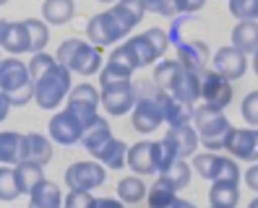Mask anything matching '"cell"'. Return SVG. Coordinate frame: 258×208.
Wrapping results in <instances>:
<instances>
[{
	"mask_svg": "<svg viewBox=\"0 0 258 208\" xmlns=\"http://www.w3.org/2000/svg\"><path fill=\"white\" fill-rule=\"evenodd\" d=\"M248 208H258V198H253V200L248 203Z\"/></svg>",
	"mask_w": 258,
	"mask_h": 208,
	"instance_id": "cell-51",
	"label": "cell"
},
{
	"mask_svg": "<svg viewBox=\"0 0 258 208\" xmlns=\"http://www.w3.org/2000/svg\"><path fill=\"white\" fill-rule=\"evenodd\" d=\"M123 47H125V52L131 55L136 70H139V68L154 65L157 60H162L164 52H167V47H170V34L154 26V29H146L144 34H136V37L125 39Z\"/></svg>",
	"mask_w": 258,
	"mask_h": 208,
	"instance_id": "cell-4",
	"label": "cell"
},
{
	"mask_svg": "<svg viewBox=\"0 0 258 208\" xmlns=\"http://www.w3.org/2000/svg\"><path fill=\"white\" fill-rule=\"evenodd\" d=\"M6 3H8V0H0V6H6Z\"/></svg>",
	"mask_w": 258,
	"mask_h": 208,
	"instance_id": "cell-53",
	"label": "cell"
},
{
	"mask_svg": "<svg viewBox=\"0 0 258 208\" xmlns=\"http://www.w3.org/2000/svg\"><path fill=\"white\" fill-rule=\"evenodd\" d=\"M175 60L188 68V70H206L209 60H211V52H209V44L201 42V39H183V42H177V57Z\"/></svg>",
	"mask_w": 258,
	"mask_h": 208,
	"instance_id": "cell-19",
	"label": "cell"
},
{
	"mask_svg": "<svg viewBox=\"0 0 258 208\" xmlns=\"http://www.w3.org/2000/svg\"><path fill=\"white\" fill-rule=\"evenodd\" d=\"M57 60H55V55H50V52H34L32 55V60L26 63V68H29V76H32V81H37L39 76H44L52 65H55Z\"/></svg>",
	"mask_w": 258,
	"mask_h": 208,
	"instance_id": "cell-39",
	"label": "cell"
},
{
	"mask_svg": "<svg viewBox=\"0 0 258 208\" xmlns=\"http://www.w3.org/2000/svg\"><path fill=\"white\" fill-rule=\"evenodd\" d=\"M175 3H177V13H180V16H190V13L204 8L206 0H175Z\"/></svg>",
	"mask_w": 258,
	"mask_h": 208,
	"instance_id": "cell-45",
	"label": "cell"
},
{
	"mask_svg": "<svg viewBox=\"0 0 258 208\" xmlns=\"http://www.w3.org/2000/svg\"><path fill=\"white\" fill-rule=\"evenodd\" d=\"M190 174H193V167L188 164L185 159H175L167 169H162L159 172V177L170 185L172 190H183V187H188L190 185Z\"/></svg>",
	"mask_w": 258,
	"mask_h": 208,
	"instance_id": "cell-33",
	"label": "cell"
},
{
	"mask_svg": "<svg viewBox=\"0 0 258 208\" xmlns=\"http://www.w3.org/2000/svg\"><path fill=\"white\" fill-rule=\"evenodd\" d=\"M177 200V190H172L162 177L146 190V205L149 208H170Z\"/></svg>",
	"mask_w": 258,
	"mask_h": 208,
	"instance_id": "cell-36",
	"label": "cell"
},
{
	"mask_svg": "<svg viewBox=\"0 0 258 208\" xmlns=\"http://www.w3.org/2000/svg\"><path fill=\"white\" fill-rule=\"evenodd\" d=\"M240 203V187L232 182H211L209 205L211 208H235Z\"/></svg>",
	"mask_w": 258,
	"mask_h": 208,
	"instance_id": "cell-30",
	"label": "cell"
},
{
	"mask_svg": "<svg viewBox=\"0 0 258 208\" xmlns=\"http://www.w3.org/2000/svg\"><path fill=\"white\" fill-rule=\"evenodd\" d=\"M211 65H214V70L219 76H224L227 81H237V78L245 76V70H248V55H242L237 47L227 44V47H219L214 52Z\"/></svg>",
	"mask_w": 258,
	"mask_h": 208,
	"instance_id": "cell-16",
	"label": "cell"
},
{
	"mask_svg": "<svg viewBox=\"0 0 258 208\" xmlns=\"http://www.w3.org/2000/svg\"><path fill=\"white\" fill-rule=\"evenodd\" d=\"M52 159V141L42 133H26V161L44 167Z\"/></svg>",
	"mask_w": 258,
	"mask_h": 208,
	"instance_id": "cell-28",
	"label": "cell"
},
{
	"mask_svg": "<svg viewBox=\"0 0 258 208\" xmlns=\"http://www.w3.org/2000/svg\"><path fill=\"white\" fill-rule=\"evenodd\" d=\"M154 88H157V86H154ZM157 99H159V104H162V117H164L167 125H185V123H190L193 104L180 101V99H175L172 94L159 91V88H157Z\"/></svg>",
	"mask_w": 258,
	"mask_h": 208,
	"instance_id": "cell-23",
	"label": "cell"
},
{
	"mask_svg": "<svg viewBox=\"0 0 258 208\" xmlns=\"http://www.w3.org/2000/svg\"><path fill=\"white\" fill-rule=\"evenodd\" d=\"M164 141L172 146V151H175L177 159H188V156H193L196 151H199V146H201L199 133H196V128H193L190 123H185V125H170V130H167Z\"/></svg>",
	"mask_w": 258,
	"mask_h": 208,
	"instance_id": "cell-18",
	"label": "cell"
},
{
	"mask_svg": "<svg viewBox=\"0 0 258 208\" xmlns=\"http://www.w3.org/2000/svg\"><path fill=\"white\" fill-rule=\"evenodd\" d=\"M190 125L199 133V141L206 146V151H222L224 136L232 128L224 110H214V107H206V104H196L193 107Z\"/></svg>",
	"mask_w": 258,
	"mask_h": 208,
	"instance_id": "cell-3",
	"label": "cell"
},
{
	"mask_svg": "<svg viewBox=\"0 0 258 208\" xmlns=\"http://www.w3.org/2000/svg\"><path fill=\"white\" fill-rule=\"evenodd\" d=\"M170 208H196V203H190V200H183V198H177Z\"/></svg>",
	"mask_w": 258,
	"mask_h": 208,
	"instance_id": "cell-49",
	"label": "cell"
},
{
	"mask_svg": "<svg viewBox=\"0 0 258 208\" xmlns=\"http://www.w3.org/2000/svg\"><path fill=\"white\" fill-rule=\"evenodd\" d=\"M94 200L92 190H71L63 195V208H94Z\"/></svg>",
	"mask_w": 258,
	"mask_h": 208,
	"instance_id": "cell-42",
	"label": "cell"
},
{
	"mask_svg": "<svg viewBox=\"0 0 258 208\" xmlns=\"http://www.w3.org/2000/svg\"><path fill=\"white\" fill-rule=\"evenodd\" d=\"M136 99H139V91H136L133 81H123V83H112L104 86L99 91V104L104 107V112L112 117H123L133 110Z\"/></svg>",
	"mask_w": 258,
	"mask_h": 208,
	"instance_id": "cell-13",
	"label": "cell"
},
{
	"mask_svg": "<svg viewBox=\"0 0 258 208\" xmlns=\"http://www.w3.org/2000/svg\"><path fill=\"white\" fill-rule=\"evenodd\" d=\"M232 47L242 55H253L258 50V21H237L232 29Z\"/></svg>",
	"mask_w": 258,
	"mask_h": 208,
	"instance_id": "cell-27",
	"label": "cell"
},
{
	"mask_svg": "<svg viewBox=\"0 0 258 208\" xmlns=\"http://www.w3.org/2000/svg\"><path fill=\"white\" fill-rule=\"evenodd\" d=\"M76 6L73 0H44L42 3V21L52 26H63L73 19Z\"/></svg>",
	"mask_w": 258,
	"mask_h": 208,
	"instance_id": "cell-29",
	"label": "cell"
},
{
	"mask_svg": "<svg viewBox=\"0 0 258 208\" xmlns=\"http://www.w3.org/2000/svg\"><path fill=\"white\" fill-rule=\"evenodd\" d=\"M21 195L19 192V185H16V172H13V167H0V200H16Z\"/></svg>",
	"mask_w": 258,
	"mask_h": 208,
	"instance_id": "cell-38",
	"label": "cell"
},
{
	"mask_svg": "<svg viewBox=\"0 0 258 208\" xmlns=\"http://www.w3.org/2000/svg\"><path fill=\"white\" fill-rule=\"evenodd\" d=\"M99 3H107V6H112V3H117V0H99Z\"/></svg>",
	"mask_w": 258,
	"mask_h": 208,
	"instance_id": "cell-52",
	"label": "cell"
},
{
	"mask_svg": "<svg viewBox=\"0 0 258 208\" xmlns=\"http://www.w3.org/2000/svg\"><path fill=\"white\" fill-rule=\"evenodd\" d=\"M110 8H112V13L120 19V24H123L128 32H133L136 24H139L144 19V13H146L141 0H117V3H112Z\"/></svg>",
	"mask_w": 258,
	"mask_h": 208,
	"instance_id": "cell-32",
	"label": "cell"
},
{
	"mask_svg": "<svg viewBox=\"0 0 258 208\" xmlns=\"http://www.w3.org/2000/svg\"><path fill=\"white\" fill-rule=\"evenodd\" d=\"M230 13L237 21H258V0H230Z\"/></svg>",
	"mask_w": 258,
	"mask_h": 208,
	"instance_id": "cell-40",
	"label": "cell"
},
{
	"mask_svg": "<svg viewBox=\"0 0 258 208\" xmlns=\"http://www.w3.org/2000/svg\"><path fill=\"white\" fill-rule=\"evenodd\" d=\"M250 65H253V70H255V76H258V50L253 52V63H250Z\"/></svg>",
	"mask_w": 258,
	"mask_h": 208,
	"instance_id": "cell-50",
	"label": "cell"
},
{
	"mask_svg": "<svg viewBox=\"0 0 258 208\" xmlns=\"http://www.w3.org/2000/svg\"><path fill=\"white\" fill-rule=\"evenodd\" d=\"M133 73H136V65L131 60V55L125 52L123 44H117V47L110 52L107 63H104L102 70H99V83H102V88L112 86V83H123V81H131Z\"/></svg>",
	"mask_w": 258,
	"mask_h": 208,
	"instance_id": "cell-15",
	"label": "cell"
},
{
	"mask_svg": "<svg viewBox=\"0 0 258 208\" xmlns=\"http://www.w3.org/2000/svg\"><path fill=\"white\" fill-rule=\"evenodd\" d=\"M222 151H227L235 161H258V128H230Z\"/></svg>",
	"mask_w": 258,
	"mask_h": 208,
	"instance_id": "cell-10",
	"label": "cell"
},
{
	"mask_svg": "<svg viewBox=\"0 0 258 208\" xmlns=\"http://www.w3.org/2000/svg\"><path fill=\"white\" fill-rule=\"evenodd\" d=\"M170 94H172L175 99L185 101V104H193V107H196V104L201 101V73H199V70L183 68Z\"/></svg>",
	"mask_w": 258,
	"mask_h": 208,
	"instance_id": "cell-22",
	"label": "cell"
},
{
	"mask_svg": "<svg viewBox=\"0 0 258 208\" xmlns=\"http://www.w3.org/2000/svg\"><path fill=\"white\" fill-rule=\"evenodd\" d=\"M242 180H245V185L253 192H258V161H253V167H248V172L242 174Z\"/></svg>",
	"mask_w": 258,
	"mask_h": 208,
	"instance_id": "cell-46",
	"label": "cell"
},
{
	"mask_svg": "<svg viewBox=\"0 0 258 208\" xmlns=\"http://www.w3.org/2000/svg\"><path fill=\"white\" fill-rule=\"evenodd\" d=\"M175 159H177V156H175V151H172V146L167 143V141H159V172L170 167Z\"/></svg>",
	"mask_w": 258,
	"mask_h": 208,
	"instance_id": "cell-44",
	"label": "cell"
},
{
	"mask_svg": "<svg viewBox=\"0 0 258 208\" xmlns=\"http://www.w3.org/2000/svg\"><path fill=\"white\" fill-rule=\"evenodd\" d=\"M66 110L76 115L84 128L99 117V88L94 83H76L66 96Z\"/></svg>",
	"mask_w": 258,
	"mask_h": 208,
	"instance_id": "cell-7",
	"label": "cell"
},
{
	"mask_svg": "<svg viewBox=\"0 0 258 208\" xmlns=\"http://www.w3.org/2000/svg\"><path fill=\"white\" fill-rule=\"evenodd\" d=\"M71 86H73L71 70L66 65L55 63L44 76H39L34 81V101L39 104L42 110H57L60 104L66 101Z\"/></svg>",
	"mask_w": 258,
	"mask_h": 208,
	"instance_id": "cell-5",
	"label": "cell"
},
{
	"mask_svg": "<svg viewBox=\"0 0 258 208\" xmlns=\"http://www.w3.org/2000/svg\"><path fill=\"white\" fill-rule=\"evenodd\" d=\"M26 161V133L3 130L0 133V164H19Z\"/></svg>",
	"mask_w": 258,
	"mask_h": 208,
	"instance_id": "cell-21",
	"label": "cell"
},
{
	"mask_svg": "<svg viewBox=\"0 0 258 208\" xmlns=\"http://www.w3.org/2000/svg\"><path fill=\"white\" fill-rule=\"evenodd\" d=\"M125 154H128V143L117 141V138L112 136L92 159H97L99 164L107 167V169H123V167H125Z\"/></svg>",
	"mask_w": 258,
	"mask_h": 208,
	"instance_id": "cell-26",
	"label": "cell"
},
{
	"mask_svg": "<svg viewBox=\"0 0 258 208\" xmlns=\"http://www.w3.org/2000/svg\"><path fill=\"white\" fill-rule=\"evenodd\" d=\"M180 70H183V65H180L177 60H167V57H162V60L157 63V68H154V81H151V83H154L159 91L170 94L175 81H177V76H180Z\"/></svg>",
	"mask_w": 258,
	"mask_h": 208,
	"instance_id": "cell-34",
	"label": "cell"
},
{
	"mask_svg": "<svg viewBox=\"0 0 258 208\" xmlns=\"http://www.w3.org/2000/svg\"><path fill=\"white\" fill-rule=\"evenodd\" d=\"M146 185L139 174H131V177H123L117 182V198L123 203H141L146 198Z\"/></svg>",
	"mask_w": 258,
	"mask_h": 208,
	"instance_id": "cell-35",
	"label": "cell"
},
{
	"mask_svg": "<svg viewBox=\"0 0 258 208\" xmlns=\"http://www.w3.org/2000/svg\"><path fill=\"white\" fill-rule=\"evenodd\" d=\"M0 60H3V57H0Z\"/></svg>",
	"mask_w": 258,
	"mask_h": 208,
	"instance_id": "cell-54",
	"label": "cell"
},
{
	"mask_svg": "<svg viewBox=\"0 0 258 208\" xmlns=\"http://www.w3.org/2000/svg\"><path fill=\"white\" fill-rule=\"evenodd\" d=\"M55 60L60 65H66L71 73L94 76V73L102 70V47H97L92 42H81V39H66L60 42Z\"/></svg>",
	"mask_w": 258,
	"mask_h": 208,
	"instance_id": "cell-2",
	"label": "cell"
},
{
	"mask_svg": "<svg viewBox=\"0 0 258 208\" xmlns=\"http://www.w3.org/2000/svg\"><path fill=\"white\" fill-rule=\"evenodd\" d=\"M24 26L29 34V52H42L50 42V26L39 19H24Z\"/></svg>",
	"mask_w": 258,
	"mask_h": 208,
	"instance_id": "cell-37",
	"label": "cell"
},
{
	"mask_svg": "<svg viewBox=\"0 0 258 208\" xmlns=\"http://www.w3.org/2000/svg\"><path fill=\"white\" fill-rule=\"evenodd\" d=\"M13 172H16V185H19V192L29 195L32 187L44 180V167L34 164V161H19V164H13Z\"/></svg>",
	"mask_w": 258,
	"mask_h": 208,
	"instance_id": "cell-31",
	"label": "cell"
},
{
	"mask_svg": "<svg viewBox=\"0 0 258 208\" xmlns=\"http://www.w3.org/2000/svg\"><path fill=\"white\" fill-rule=\"evenodd\" d=\"M8 110H11V101H8V96L3 91H0V123L8 117Z\"/></svg>",
	"mask_w": 258,
	"mask_h": 208,
	"instance_id": "cell-48",
	"label": "cell"
},
{
	"mask_svg": "<svg viewBox=\"0 0 258 208\" xmlns=\"http://www.w3.org/2000/svg\"><path fill=\"white\" fill-rule=\"evenodd\" d=\"M193 172L204 177L209 182H232V185H240L242 180V172L237 167V161L232 156H222L217 151H204L193 154V161H190Z\"/></svg>",
	"mask_w": 258,
	"mask_h": 208,
	"instance_id": "cell-6",
	"label": "cell"
},
{
	"mask_svg": "<svg viewBox=\"0 0 258 208\" xmlns=\"http://www.w3.org/2000/svg\"><path fill=\"white\" fill-rule=\"evenodd\" d=\"M128 34L131 32L120 24V19L112 13V8L92 16V21H89V26H86V39L92 44H97V47H107V44L123 42Z\"/></svg>",
	"mask_w": 258,
	"mask_h": 208,
	"instance_id": "cell-8",
	"label": "cell"
},
{
	"mask_svg": "<svg viewBox=\"0 0 258 208\" xmlns=\"http://www.w3.org/2000/svg\"><path fill=\"white\" fill-rule=\"evenodd\" d=\"M110 138H112V128H110L107 120H102V117H97L94 123H89V125L84 128V133H81V143H84V148H86L92 156H94Z\"/></svg>",
	"mask_w": 258,
	"mask_h": 208,
	"instance_id": "cell-25",
	"label": "cell"
},
{
	"mask_svg": "<svg viewBox=\"0 0 258 208\" xmlns=\"http://www.w3.org/2000/svg\"><path fill=\"white\" fill-rule=\"evenodd\" d=\"M141 3H144V11L146 13H157V16H164V19L180 16L175 0H141Z\"/></svg>",
	"mask_w": 258,
	"mask_h": 208,
	"instance_id": "cell-41",
	"label": "cell"
},
{
	"mask_svg": "<svg viewBox=\"0 0 258 208\" xmlns=\"http://www.w3.org/2000/svg\"><path fill=\"white\" fill-rule=\"evenodd\" d=\"M94 208H125V203L120 198H97Z\"/></svg>",
	"mask_w": 258,
	"mask_h": 208,
	"instance_id": "cell-47",
	"label": "cell"
},
{
	"mask_svg": "<svg viewBox=\"0 0 258 208\" xmlns=\"http://www.w3.org/2000/svg\"><path fill=\"white\" fill-rule=\"evenodd\" d=\"M81 133H84V125L76 120V115H71L68 110H60V112L52 115L50 141H55L60 146H76V143H81Z\"/></svg>",
	"mask_w": 258,
	"mask_h": 208,
	"instance_id": "cell-17",
	"label": "cell"
},
{
	"mask_svg": "<svg viewBox=\"0 0 258 208\" xmlns=\"http://www.w3.org/2000/svg\"><path fill=\"white\" fill-rule=\"evenodd\" d=\"M0 50H6L11 55L29 52V34H26L24 21L0 19Z\"/></svg>",
	"mask_w": 258,
	"mask_h": 208,
	"instance_id": "cell-20",
	"label": "cell"
},
{
	"mask_svg": "<svg viewBox=\"0 0 258 208\" xmlns=\"http://www.w3.org/2000/svg\"><path fill=\"white\" fill-rule=\"evenodd\" d=\"M29 208H63V192L50 180H39L29 192Z\"/></svg>",
	"mask_w": 258,
	"mask_h": 208,
	"instance_id": "cell-24",
	"label": "cell"
},
{
	"mask_svg": "<svg viewBox=\"0 0 258 208\" xmlns=\"http://www.w3.org/2000/svg\"><path fill=\"white\" fill-rule=\"evenodd\" d=\"M0 91L11 101V107H24L34 99V81L29 76V68L19 55H11L0 60Z\"/></svg>",
	"mask_w": 258,
	"mask_h": 208,
	"instance_id": "cell-1",
	"label": "cell"
},
{
	"mask_svg": "<svg viewBox=\"0 0 258 208\" xmlns=\"http://www.w3.org/2000/svg\"><path fill=\"white\" fill-rule=\"evenodd\" d=\"M240 115H242V120H245L250 128H258V88H255V91H250L245 99H242Z\"/></svg>",
	"mask_w": 258,
	"mask_h": 208,
	"instance_id": "cell-43",
	"label": "cell"
},
{
	"mask_svg": "<svg viewBox=\"0 0 258 208\" xmlns=\"http://www.w3.org/2000/svg\"><path fill=\"white\" fill-rule=\"evenodd\" d=\"M131 123H133V130L141 133V136H149V133H154L162 123V104L157 99V88L151 86L149 94H141L136 99L133 110H131Z\"/></svg>",
	"mask_w": 258,
	"mask_h": 208,
	"instance_id": "cell-9",
	"label": "cell"
},
{
	"mask_svg": "<svg viewBox=\"0 0 258 208\" xmlns=\"http://www.w3.org/2000/svg\"><path fill=\"white\" fill-rule=\"evenodd\" d=\"M125 167L139 177L157 174L159 172V141H139V143L128 146Z\"/></svg>",
	"mask_w": 258,
	"mask_h": 208,
	"instance_id": "cell-14",
	"label": "cell"
},
{
	"mask_svg": "<svg viewBox=\"0 0 258 208\" xmlns=\"http://www.w3.org/2000/svg\"><path fill=\"white\" fill-rule=\"evenodd\" d=\"M232 81H227L224 76H219V73L214 68H206L201 70V101L206 104V107H214V110H227L232 101Z\"/></svg>",
	"mask_w": 258,
	"mask_h": 208,
	"instance_id": "cell-11",
	"label": "cell"
},
{
	"mask_svg": "<svg viewBox=\"0 0 258 208\" xmlns=\"http://www.w3.org/2000/svg\"><path fill=\"white\" fill-rule=\"evenodd\" d=\"M107 180V167H102L97 159L76 161L66 169V185L71 190H97Z\"/></svg>",
	"mask_w": 258,
	"mask_h": 208,
	"instance_id": "cell-12",
	"label": "cell"
}]
</instances>
